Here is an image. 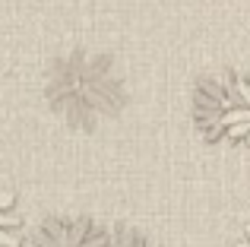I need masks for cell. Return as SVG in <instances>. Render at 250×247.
I'll list each match as a JSON object with an SVG mask.
<instances>
[{"label": "cell", "instance_id": "6da1fadb", "mask_svg": "<svg viewBox=\"0 0 250 247\" xmlns=\"http://www.w3.org/2000/svg\"><path fill=\"white\" fill-rule=\"evenodd\" d=\"M44 102L70 130H95L127 108V82L114 57L70 48L44 70Z\"/></svg>", "mask_w": 250, "mask_h": 247}, {"label": "cell", "instance_id": "7a4b0ae2", "mask_svg": "<svg viewBox=\"0 0 250 247\" xmlns=\"http://www.w3.org/2000/svg\"><path fill=\"white\" fill-rule=\"evenodd\" d=\"M193 121L209 143L250 149V73L228 70L206 80L193 95Z\"/></svg>", "mask_w": 250, "mask_h": 247}, {"label": "cell", "instance_id": "3957f363", "mask_svg": "<svg viewBox=\"0 0 250 247\" xmlns=\"http://www.w3.org/2000/svg\"><path fill=\"white\" fill-rule=\"evenodd\" d=\"M22 247H108V238L89 219H44Z\"/></svg>", "mask_w": 250, "mask_h": 247}, {"label": "cell", "instance_id": "277c9868", "mask_svg": "<svg viewBox=\"0 0 250 247\" xmlns=\"http://www.w3.org/2000/svg\"><path fill=\"white\" fill-rule=\"evenodd\" d=\"M22 244V219L16 212L13 193L0 190V247H19Z\"/></svg>", "mask_w": 250, "mask_h": 247}, {"label": "cell", "instance_id": "5b68a950", "mask_svg": "<svg viewBox=\"0 0 250 247\" xmlns=\"http://www.w3.org/2000/svg\"><path fill=\"white\" fill-rule=\"evenodd\" d=\"M117 247H155V244H149V241H143V238H130V241H121Z\"/></svg>", "mask_w": 250, "mask_h": 247}, {"label": "cell", "instance_id": "8992f818", "mask_svg": "<svg viewBox=\"0 0 250 247\" xmlns=\"http://www.w3.org/2000/svg\"><path fill=\"white\" fill-rule=\"evenodd\" d=\"M238 247H250V225H247V231L241 235V241H238Z\"/></svg>", "mask_w": 250, "mask_h": 247}]
</instances>
